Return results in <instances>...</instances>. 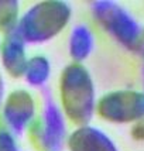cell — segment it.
Masks as SVG:
<instances>
[{"label": "cell", "mask_w": 144, "mask_h": 151, "mask_svg": "<svg viewBox=\"0 0 144 151\" xmlns=\"http://www.w3.org/2000/svg\"><path fill=\"white\" fill-rule=\"evenodd\" d=\"M62 100L66 113L76 123H85L92 114L93 89L92 81L78 65L65 69L62 78Z\"/></svg>", "instance_id": "obj_1"}, {"label": "cell", "mask_w": 144, "mask_h": 151, "mask_svg": "<svg viewBox=\"0 0 144 151\" xmlns=\"http://www.w3.org/2000/svg\"><path fill=\"white\" fill-rule=\"evenodd\" d=\"M96 12L100 19V23L126 48L131 51L143 50V28L127 10L117 6L116 3L103 1V3H98Z\"/></svg>", "instance_id": "obj_2"}, {"label": "cell", "mask_w": 144, "mask_h": 151, "mask_svg": "<svg viewBox=\"0 0 144 151\" xmlns=\"http://www.w3.org/2000/svg\"><path fill=\"white\" fill-rule=\"evenodd\" d=\"M69 17V7L62 3H42L33 7L21 21V35L28 40H45L57 34Z\"/></svg>", "instance_id": "obj_3"}, {"label": "cell", "mask_w": 144, "mask_h": 151, "mask_svg": "<svg viewBox=\"0 0 144 151\" xmlns=\"http://www.w3.org/2000/svg\"><path fill=\"white\" fill-rule=\"evenodd\" d=\"M99 114L114 123H130L144 119V92L117 91L100 99Z\"/></svg>", "instance_id": "obj_4"}, {"label": "cell", "mask_w": 144, "mask_h": 151, "mask_svg": "<svg viewBox=\"0 0 144 151\" xmlns=\"http://www.w3.org/2000/svg\"><path fill=\"white\" fill-rule=\"evenodd\" d=\"M71 151H119L106 134L96 129H81L69 137Z\"/></svg>", "instance_id": "obj_5"}, {"label": "cell", "mask_w": 144, "mask_h": 151, "mask_svg": "<svg viewBox=\"0 0 144 151\" xmlns=\"http://www.w3.org/2000/svg\"><path fill=\"white\" fill-rule=\"evenodd\" d=\"M31 114H33V102L28 93L19 91L10 95L6 107V116L13 129L20 130L21 127H24Z\"/></svg>", "instance_id": "obj_6"}, {"label": "cell", "mask_w": 144, "mask_h": 151, "mask_svg": "<svg viewBox=\"0 0 144 151\" xmlns=\"http://www.w3.org/2000/svg\"><path fill=\"white\" fill-rule=\"evenodd\" d=\"M3 59L7 69L14 75H20L24 71V50L21 45V40L17 35H12L6 40L3 45Z\"/></svg>", "instance_id": "obj_7"}, {"label": "cell", "mask_w": 144, "mask_h": 151, "mask_svg": "<svg viewBox=\"0 0 144 151\" xmlns=\"http://www.w3.org/2000/svg\"><path fill=\"white\" fill-rule=\"evenodd\" d=\"M92 35L85 27H78L72 35V55L76 58H84L91 50Z\"/></svg>", "instance_id": "obj_8"}, {"label": "cell", "mask_w": 144, "mask_h": 151, "mask_svg": "<svg viewBox=\"0 0 144 151\" xmlns=\"http://www.w3.org/2000/svg\"><path fill=\"white\" fill-rule=\"evenodd\" d=\"M30 65V71H28V79L31 83H40L42 82L44 79H47L48 75V64H47V59L44 58H37L31 59V62L28 64Z\"/></svg>", "instance_id": "obj_9"}, {"label": "cell", "mask_w": 144, "mask_h": 151, "mask_svg": "<svg viewBox=\"0 0 144 151\" xmlns=\"http://www.w3.org/2000/svg\"><path fill=\"white\" fill-rule=\"evenodd\" d=\"M4 3H1V10H0V28L6 30L9 27L13 26L14 17H16V3H7L6 7Z\"/></svg>", "instance_id": "obj_10"}, {"label": "cell", "mask_w": 144, "mask_h": 151, "mask_svg": "<svg viewBox=\"0 0 144 151\" xmlns=\"http://www.w3.org/2000/svg\"><path fill=\"white\" fill-rule=\"evenodd\" d=\"M0 151H17L13 137L6 132L0 133Z\"/></svg>", "instance_id": "obj_11"}, {"label": "cell", "mask_w": 144, "mask_h": 151, "mask_svg": "<svg viewBox=\"0 0 144 151\" xmlns=\"http://www.w3.org/2000/svg\"><path fill=\"white\" fill-rule=\"evenodd\" d=\"M131 136L136 140H144V119L134 123L133 129H131Z\"/></svg>", "instance_id": "obj_12"}, {"label": "cell", "mask_w": 144, "mask_h": 151, "mask_svg": "<svg viewBox=\"0 0 144 151\" xmlns=\"http://www.w3.org/2000/svg\"><path fill=\"white\" fill-rule=\"evenodd\" d=\"M0 95H1V78H0Z\"/></svg>", "instance_id": "obj_13"}, {"label": "cell", "mask_w": 144, "mask_h": 151, "mask_svg": "<svg viewBox=\"0 0 144 151\" xmlns=\"http://www.w3.org/2000/svg\"><path fill=\"white\" fill-rule=\"evenodd\" d=\"M143 40H144V27H143Z\"/></svg>", "instance_id": "obj_14"}, {"label": "cell", "mask_w": 144, "mask_h": 151, "mask_svg": "<svg viewBox=\"0 0 144 151\" xmlns=\"http://www.w3.org/2000/svg\"><path fill=\"white\" fill-rule=\"evenodd\" d=\"M143 58H144V47H143Z\"/></svg>", "instance_id": "obj_15"}]
</instances>
